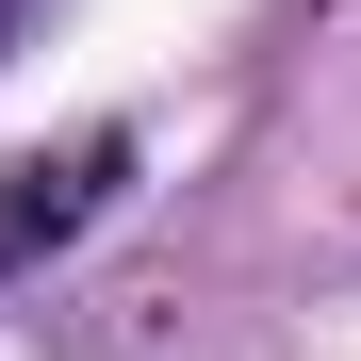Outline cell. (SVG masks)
I'll use <instances>...</instances> for the list:
<instances>
[{"instance_id":"cell-1","label":"cell","mask_w":361,"mask_h":361,"mask_svg":"<svg viewBox=\"0 0 361 361\" xmlns=\"http://www.w3.org/2000/svg\"><path fill=\"white\" fill-rule=\"evenodd\" d=\"M115 180H132V132H82V148L0 164V279H33L49 247H82V230L115 214Z\"/></svg>"},{"instance_id":"cell-2","label":"cell","mask_w":361,"mask_h":361,"mask_svg":"<svg viewBox=\"0 0 361 361\" xmlns=\"http://www.w3.org/2000/svg\"><path fill=\"white\" fill-rule=\"evenodd\" d=\"M33 33H49V0H0V66H17V49H33Z\"/></svg>"}]
</instances>
